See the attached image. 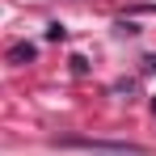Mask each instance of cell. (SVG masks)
Instances as JSON below:
<instances>
[{
	"label": "cell",
	"instance_id": "cell-1",
	"mask_svg": "<svg viewBox=\"0 0 156 156\" xmlns=\"http://www.w3.org/2000/svg\"><path fill=\"white\" fill-rule=\"evenodd\" d=\"M9 59H13V63H26V59H34V47H30V42H17V47L9 51Z\"/></svg>",
	"mask_w": 156,
	"mask_h": 156
},
{
	"label": "cell",
	"instance_id": "cell-4",
	"mask_svg": "<svg viewBox=\"0 0 156 156\" xmlns=\"http://www.w3.org/2000/svg\"><path fill=\"white\" fill-rule=\"evenodd\" d=\"M152 114H156V97H152Z\"/></svg>",
	"mask_w": 156,
	"mask_h": 156
},
{
	"label": "cell",
	"instance_id": "cell-2",
	"mask_svg": "<svg viewBox=\"0 0 156 156\" xmlns=\"http://www.w3.org/2000/svg\"><path fill=\"white\" fill-rule=\"evenodd\" d=\"M47 38H51V42H59V38H63V26H59V21H55V26H47Z\"/></svg>",
	"mask_w": 156,
	"mask_h": 156
},
{
	"label": "cell",
	"instance_id": "cell-3",
	"mask_svg": "<svg viewBox=\"0 0 156 156\" xmlns=\"http://www.w3.org/2000/svg\"><path fill=\"white\" fill-rule=\"evenodd\" d=\"M144 72H156V55H148V59H144Z\"/></svg>",
	"mask_w": 156,
	"mask_h": 156
}]
</instances>
